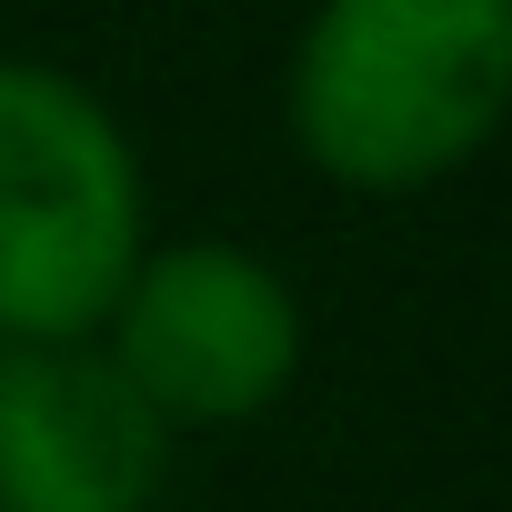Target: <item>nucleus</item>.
<instances>
[{
    "label": "nucleus",
    "mask_w": 512,
    "mask_h": 512,
    "mask_svg": "<svg viewBox=\"0 0 512 512\" xmlns=\"http://www.w3.org/2000/svg\"><path fill=\"white\" fill-rule=\"evenodd\" d=\"M512 121V0H312L282 61V131L352 201H422Z\"/></svg>",
    "instance_id": "nucleus-1"
},
{
    "label": "nucleus",
    "mask_w": 512,
    "mask_h": 512,
    "mask_svg": "<svg viewBox=\"0 0 512 512\" xmlns=\"http://www.w3.org/2000/svg\"><path fill=\"white\" fill-rule=\"evenodd\" d=\"M141 241L151 181L111 91L0 51V342H91Z\"/></svg>",
    "instance_id": "nucleus-2"
},
{
    "label": "nucleus",
    "mask_w": 512,
    "mask_h": 512,
    "mask_svg": "<svg viewBox=\"0 0 512 512\" xmlns=\"http://www.w3.org/2000/svg\"><path fill=\"white\" fill-rule=\"evenodd\" d=\"M91 342L171 442H211L292 402L312 322H302V292L272 272V251L231 231H171V241L151 231Z\"/></svg>",
    "instance_id": "nucleus-3"
},
{
    "label": "nucleus",
    "mask_w": 512,
    "mask_h": 512,
    "mask_svg": "<svg viewBox=\"0 0 512 512\" xmlns=\"http://www.w3.org/2000/svg\"><path fill=\"white\" fill-rule=\"evenodd\" d=\"M171 432L101 342H0V512H151Z\"/></svg>",
    "instance_id": "nucleus-4"
}]
</instances>
